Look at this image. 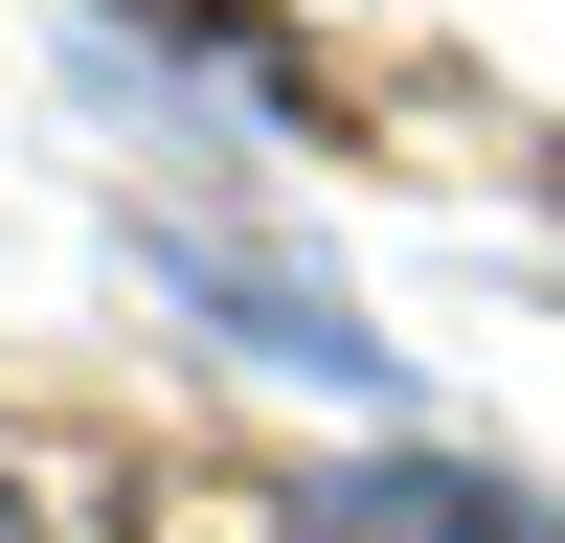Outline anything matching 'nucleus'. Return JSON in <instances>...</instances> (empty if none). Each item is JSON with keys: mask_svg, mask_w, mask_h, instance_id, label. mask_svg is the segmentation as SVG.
<instances>
[{"mask_svg": "<svg viewBox=\"0 0 565 543\" xmlns=\"http://www.w3.org/2000/svg\"><path fill=\"white\" fill-rule=\"evenodd\" d=\"M0 543H23V521H0Z\"/></svg>", "mask_w": 565, "mask_h": 543, "instance_id": "nucleus-1", "label": "nucleus"}]
</instances>
